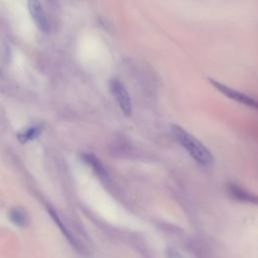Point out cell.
I'll return each instance as SVG.
<instances>
[{"mask_svg":"<svg viewBox=\"0 0 258 258\" xmlns=\"http://www.w3.org/2000/svg\"><path fill=\"white\" fill-rule=\"evenodd\" d=\"M42 131V126L41 125H36V126H30L28 128L23 129L17 134V138L19 142L21 143H26L30 140H33L39 136V134Z\"/></svg>","mask_w":258,"mask_h":258,"instance_id":"8992f818","label":"cell"},{"mask_svg":"<svg viewBox=\"0 0 258 258\" xmlns=\"http://www.w3.org/2000/svg\"><path fill=\"white\" fill-rule=\"evenodd\" d=\"M170 130L175 141L199 165L203 167H210L214 164L215 159L211 150H209L208 147L191 133L176 124H172Z\"/></svg>","mask_w":258,"mask_h":258,"instance_id":"6da1fadb","label":"cell"},{"mask_svg":"<svg viewBox=\"0 0 258 258\" xmlns=\"http://www.w3.org/2000/svg\"><path fill=\"white\" fill-rule=\"evenodd\" d=\"M8 217L11 223H13L15 226L19 228H24L28 224L27 215L22 209H19V208L11 209L8 214Z\"/></svg>","mask_w":258,"mask_h":258,"instance_id":"52a82bcc","label":"cell"},{"mask_svg":"<svg viewBox=\"0 0 258 258\" xmlns=\"http://www.w3.org/2000/svg\"><path fill=\"white\" fill-rule=\"evenodd\" d=\"M27 7H28L29 13H30L33 21L37 25V27L43 32H48V30H49L48 21H47L46 15L43 11V8H42L40 2L35 1V0H30L27 2Z\"/></svg>","mask_w":258,"mask_h":258,"instance_id":"5b68a950","label":"cell"},{"mask_svg":"<svg viewBox=\"0 0 258 258\" xmlns=\"http://www.w3.org/2000/svg\"><path fill=\"white\" fill-rule=\"evenodd\" d=\"M165 257L166 258H183L177 250H175L173 248H170V247H168L165 250Z\"/></svg>","mask_w":258,"mask_h":258,"instance_id":"9c48e42d","label":"cell"},{"mask_svg":"<svg viewBox=\"0 0 258 258\" xmlns=\"http://www.w3.org/2000/svg\"><path fill=\"white\" fill-rule=\"evenodd\" d=\"M227 191L228 195L239 202L258 205V195L249 191L248 189L240 186L237 183L230 182L227 184Z\"/></svg>","mask_w":258,"mask_h":258,"instance_id":"277c9868","label":"cell"},{"mask_svg":"<svg viewBox=\"0 0 258 258\" xmlns=\"http://www.w3.org/2000/svg\"><path fill=\"white\" fill-rule=\"evenodd\" d=\"M84 160H86V162L93 168V170L95 171V173L97 175H99L100 177H106L107 176V172L105 167L103 166V164L101 163V161L94 155L91 153H85L83 155Z\"/></svg>","mask_w":258,"mask_h":258,"instance_id":"ba28073f","label":"cell"},{"mask_svg":"<svg viewBox=\"0 0 258 258\" xmlns=\"http://www.w3.org/2000/svg\"><path fill=\"white\" fill-rule=\"evenodd\" d=\"M110 90L113 96L115 97L116 101L118 102L122 112L126 116H130L132 112V105H131V99L130 96L125 89V87L122 85V83L118 80H112L110 82Z\"/></svg>","mask_w":258,"mask_h":258,"instance_id":"3957f363","label":"cell"},{"mask_svg":"<svg viewBox=\"0 0 258 258\" xmlns=\"http://www.w3.org/2000/svg\"><path fill=\"white\" fill-rule=\"evenodd\" d=\"M209 83L217 90L219 91L221 94H223L224 96H226L227 98L233 100V101H236L240 104H243L247 107H250V108H253V109H256L258 110V99H255L254 97L252 96H249L248 94L246 93H243V92H240L236 89H233L217 80H214V79H211L209 78Z\"/></svg>","mask_w":258,"mask_h":258,"instance_id":"7a4b0ae2","label":"cell"}]
</instances>
